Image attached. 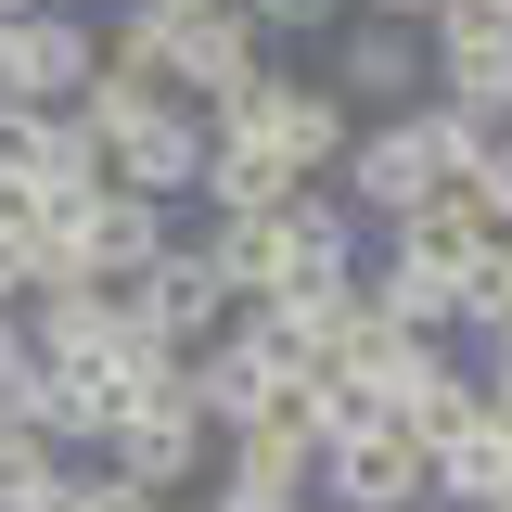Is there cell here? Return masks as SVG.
I'll return each instance as SVG.
<instances>
[{"label": "cell", "instance_id": "1", "mask_svg": "<svg viewBox=\"0 0 512 512\" xmlns=\"http://www.w3.org/2000/svg\"><path fill=\"white\" fill-rule=\"evenodd\" d=\"M474 154H487V116H461V103L359 116V141H346V205H359L372 231H397V218H423V205H436Z\"/></svg>", "mask_w": 512, "mask_h": 512}, {"label": "cell", "instance_id": "2", "mask_svg": "<svg viewBox=\"0 0 512 512\" xmlns=\"http://www.w3.org/2000/svg\"><path fill=\"white\" fill-rule=\"evenodd\" d=\"M205 128H244V141H269V154H282L295 180H320V167H346V141H359V116L333 103V77H282V64L256 77L244 103H218Z\"/></svg>", "mask_w": 512, "mask_h": 512}, {"label": "cell", "instance_id": "3", "mask_svg": "<svg viewBox=\"0 0 512 512\" xmlns=\"http://www.w3.org/2000/svg\"><path fill=\"white\" fill-rule=\"evenodd\" d=\"M423 77H436V103H461V116H512V13L500 0H436L423 13Z\"/></svg>", "mask_w": 512, "mask_h": 512}, {"label": "cell", "instance_id": "4", "mask_svg": "<svg viewBox=\"0 0 512 512\" xmlns=\"http://www.w3.org/2000/svg\"><path fill=\"white\" fill-rule=\"evenodd\" d=\"M295 372H308V359H295V333H282L269 308H231L205 346H192V397H205V423H244V410H269Z\"/></svg>", "mask_w": 512, "mask_h": 512}, {"label": "cell", "instance_id": "5", "mask_svg": "<svg viewBox=\"0 0 512 512\" xmlns=\"http://www.w3.org/2000/svg\"><path fill=\"white\" fill-rule=\"evenodd\" d=\"M205 461H218V423H205V397H192V384H180V397H141L116 436H103V474L141 487V500H180Z\"/></svg>", "mask_w": 512, "mask_h": 512}, {"label": "cell", "instance_id": "6", "mask_svg": "<svg viewBox=\"0 0 512 512\" xmlns=\"http://www.w3.org/2000/svg\"><path fill=\"white\" fill-rule=\"evenodd\" d=\"M256 77H269V26H256L244 0H205V13L167 26V90H180V103L218 116V103H244Z\"/></svg>", "mask_w": 512, "mask_h": 512}, {"label": "cell", "instance_id": "7", "mask_svg": "<svg viewBox=\"0 0 512 512\" xmlns=\"http://www.w3.org/2000/svg\"><path fill=\"white\" fill-rule=\"evenodd\" d=\"M77 90H90V26L64 0L0 13V103H77Z\"/></svg>", "mask_w": 512, "mask_h": 512}, {"label": "cell", "instance_id": "8", "mask_svg": "<svg viewBox=\"0 0 512 512\" xmlns=\"http://www.w3.org/2000/svg\"><path fill=\"white\" fill-rule=\"evenodd\" d=\"M308 500H320V512H436V500H423V448L397 436V423H372V436H333Z\"/></svg>", "mask_w": 512, "mask_h": 512}, {"label": "cell", "instance_id": "9", "mask_svg": "<svg viewBox=\"0 0 512 512\" xmlns=\"http://www.w3.org/2000/svg\"><path fill=\"white\" fill-rule=\"evenodd\" d=\"M64 244H77V282H141V269H154V256L180 244V231H167V205H154V192H90V205H77V218H64Z\"/></svg>", "mask_w": 512, "mask_h": 512}, {"label": "cell", "instance_id": "10", "mask_svg": "<svg viewBox=\"0 0 512 512\" xmlns=\"http://www.w3.org/2000/svg\"><path fill=\"white\" fill-rule=\"evenodd\" d=\"M333 103H346V116H410V103H423V26L359 13V26L333 39Z\"/></svg>", "mask_w": 512, "mask_h": 512}, {"label": "cell", "instance_id": "11", "mask_svg": "<svg viewBox=\"0 0 512 512\" xmlns=\"http://www.w3.org/2000/svg\"><path fill=\"white\" fill-rule=\"evenodd\" d=\"M128 333H141V308H128L116 282H52V295H26V346L64 359V372H103Z\"/></svg>", "mask_w": 512, "mask_h": 512}, {"label": "cell", "instance_id": "12", "mask_svg": "<svg viewBox=\"0 0 512 512\" xmlns=\"http://www.w3.org/2000/svg\"><path fill=\"white\" fill-rule=\"evenodd\" d=\"M128 308L154 320V333H167V346H205V333H218V320H231V282H218V256H205V231H192V244H167L154 256V269H141V282H128Z\"/></svg>", "mask_w": 512, "mask_h": 512}, {"label": "cell", "instance_id": "13", "mask_svg": "<svg viewBox=\"0 0 512 512\" xmlns=\"http://www.w3.org/2000/svg\"><path fill=\"white\" fill-rule=\"evenodd\" d=\"M359 295H372L397 333H448V320H461V269L423 256L410 231H384V256H359Z\"/></svg>", "mask_w": 512, "mask_h": 512}, {"label": "cell", "instance_id": "14", "mask_svg": "<svg viewBox=\"0 0 512 512\" xmlns=\"http://www.w3.org/2000/svg\"><path fill=\"white\" fill-rule=\"evenodd\" d=\"M205 218H269L282 192H295V167L269 154V141H244V128H205Z\"/></svg>", "mask_w": 512, "mask_h": 512}, {"label": "cell", "instance_id": "15", "mask_svg": "<svg viewBox=\"0 0 512 512\" xmlns=\"http://www.w3.org/2000/svg\"><path fill=\"white\" fill-rule=\"evenodd\" d=\"M512 487V423H474V436H448L436 461H423V500L436 512H487Z\"/></svg>", "mask_w": 512, "mask_h": 512}, {"label": "cell", "instance_id": "16", "mask_svg": "<svg viewBox=\"0 0 512 512\" xmlns=\"http://www.w3.org/2000/svg\"><path fill=\"white\" fill-rule=\"evenodd\" d=\"M167 26H180V13L116 0V26H90V77H103V90H167Z\"/></svg>", "mask_w": 512, "mask_h": 512}, {"label": "cell", "instance_id": "17", "mask_svg": "<svg viewBox=\"0 0 512 512\" xmlns=\"http://www.w3.org/2000/svg\"><path fill=\"white\" fill-rule=\"evenodd\" d=\"M384 423H397V436H410V448H423V461H436L448 436H474V423H487V384H474V372H461V359H448V372H423V384H410V397H397V410H384Z\"/></svg>", "mask_w": 512, "mask_h": 512}, {"label": "cell", "instance_id": "18", "mask_svg": "<svg viewBox=\"0 0 512 512\" xmlns=\"http://www.w3.org/2000/svg\"><path fill=\"white\" fill-rule=\"evenodd\" d=\"M397 231H410V244H423V256H448V269H474V256L500 244V218H487V205H474V192H461V180H448L436 205H423V218H397Z\"/></svg>", "mask_w": 512, "mask_h": 512}, {"label": "cell", "instance_id": "19", "mask_svg": "<svg viewBox=\"0 0 512 512\" xmlns=\"http://www.w3.org/2000/svg\"><path fill=\"white\" fill-rule=\"evenodd\" d=\"M52 474H64V448L39 436L26 410H0V512H26V500H39V487H52Z\"/></svg>", "mask_w": 512, "mask_h": 512}, {"label": "cell", "instance_id": "20", "mask_svg": "<svg viewBox=\"0 0 512 512\" xmlns=\"http://www.w3.org/2000/svg\"><path fill=\"white\" fill-rule=\"evenodd\" d=\"M448 333H474V346H487V333H512V231L461 269V320H448Z\"/></svg>", "mask_w": 512, "mask_h": 512}, {"label": "cell", "instance_id": "21", "mask_svg": "<svg viewBox=\"0 0 512 512\" xmlns=\"http://www.w3.org/2000/svg\"><path fill=\"white\" fill-rule=\"evenodd\" d=\"M244 13L269 26V39H333V26H346L359 0H244Z\"/></svg>", "mask_w": 512, "mask_h": 512}, {"label": "cell", "instance_id": "22", "mask_svg": "<svg viewBox=\"0 0 512 512\" xmlns=\"http://www.w3.org/2000/svg\"><path fill=\"white\" fill-rule=\"evenodd\" d=\"M461 192H474V205H487V218L512 231V128H487V154L461 167Z\"/></svg>", "mask_w": 512, "mask_h": 512}, {"label": "cell", "instance_id": "23", "mask_svg": "<svg viewBox=\"0 0 512 512\" xmlns=\"http://www.w3.org/2000/svg\"><path fill=\"white\" fill-rule=\"evenodd\" d=\"M218 512H320L308 487H256V474H218Z\"/></svg>", "mask_w": 512, "mask_h": 512}, {"label": "cell", "instance_id": "24", "mask_svg": "<svg viewBox=\"0 0 512 512\" xmlns=\"http://www.w3.org/2000/svg\"><path fill=\"white\" fill-rule=\"evenodd\" d=\"M26 372H39V346H26V308H0V410L26 397Z\"/></svg>", "mask_w": 512, "mask_h": 512}, {"label": "cell", "instance_id": "25", "mask_svg": "<svg viewBox=\"0 0 512 512\" xmlns=\"http://www.w3.org/2000/svg\"><path fill=\"white\" fill-rule=\"evenodd\" d=\"M474 384H487V423H512V333H487V372Z\"/></svg>", "mask_w": 512, "mask_h": 512}, {"label": "cell", "instance_id": "26", "mask_svg": "<svg viewBox=\"0 0 512 512\" xmlns=\"http://www.w3.org/2000/svg\"><path fill=\"white\" fill-rule=\"evenodd\" d=\"M359 13H384V26H423V13H436V0H359Z\"/></svg>", "mask_w": 512, "mask_h": 512}, {"label": "cell", "instance_id": "27", "mask_svg": "<svg viewBox=\"0 0 512 512\" xmlns=\"http://www.w3.org/2000/svg\"><path fill=\"white\" fill-rule=\"evenodd\" d=\"M154 13H205V0H154Z\"/></svg>", "mask_w": 512, "mask_h": 512}, {"label": "cell", "instance_id": "28", "mask_svg": "<svg viewBox=\"0 0 512 512\" xmlns=\"http://www.w3.org/2000/svg\"><path fill=\"white\" fill-rule=\"evenodd\" d=\"M487 512H512V487H500V500H487Z\"/></svg>", "mask_w": 512, "mask_h": 512}, {"label": "cell", "instance_id": "29", "mask_svg": "<svg viewBox=\"0 0 512 512\" xmlns=\"http://www.w3.org/2000/svg\"><path fill=\"white\" fill-rule=\"evenodd\" d=\"M500 13H512V0H500Z\"/></svg>", "mask_w": 512, "mask_h": 512}, {"label": "cell", "instance_id": "30", "mask_svg": "<svg viewBox=\"0 0 512 512\" xmlns=\"http://www.w3.org/2000/svg\"><path fill=\"white\" fill-rule=\"evenodd\" d=\"M500 128H512V116H500Z\"/></svg>", "mask_w": 512, "mask_h": 512}]
</instances>
